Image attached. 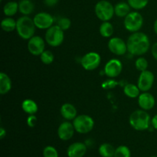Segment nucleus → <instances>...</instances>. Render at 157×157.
<instances>
[{
    "label": "nucleus",
    "mask_w": 157,
    "mask_h": 157,
    "mask_svg": "<svg viewBox=\"0 0 157 157\" xmlns=\"http://www.w3.org/2000/svg\"><path fill=\"white\" fill-rule=\"evenodd\" d=\"M127 51L131 55L140 56L148 52L150 41L148 36L143 32H133L127 41Z\"/></svg>",
    "instance_id": "obj_1"
},
{
    "label": "nucleus",
    "mask_w": 157,
    "mask_h": 157,
    "mask_svg": "<svg viewBox=\"0 0 157 157\" xmlns=\"http://www.w3.org/2000/svg\"><path fill=\"white\" fill-rule=\"evenodd\" d=\"M129 122L133 129L138 131H144L149 129L151 120L147 110H137L130 114Z\"/></svg>",
    "instance_id": "obj_2"
},
{
    "label": "nucleus",
    "mask_w": 157,
    "mask_h": 157,
    "mask_svg": "<svg viewBox=\"0 0 157 157\" xmlns=\"http://www.w3.org/2000/svg\"><path fill=\"white\" fill-rule=\"evenodd\" d=\"M35 28L34 20L29 15L21 16L17 20V33L23 39L29 40L32 38L35 35Z\"/></svg>",
    "instance_id": "obj_3"
},
{
    "label": "nucleus",
    "mask_w": 157,
    "mask_h": 157,
    "mask_svg": "<svg viewBox=\"0 0 157 157\" xmlns=\"http://www.w3.org/2000/svg\"><path fill=\"white\" fill-rule=\"evenodd\" d=\"M95 14L100 20L107 21L113 18L114 15V6L107 0L99 1L94 8Z\"/></svg>",
    "instance_id": "obj_4"
},
{
    "label": "nucleus",
    "mask_w": 157,
    "mask_h": 157,
    "mask_svg": "<svg viewBox=\"0 0 157 157\" xmlns=\"http://www.w3.org/2000/svg\"><path fill=\"white\" fill-rule=\"evenodd\" d=\"M73 125L75 131L81 134H85L93 130L94 127V121L91 117L88 115L81 114L77 116L73 121Z\"/></svg>",
    "instance_id": "obj_5"
},
{
    "label": "nucleus",
    "mask_w": 157,
    "mask_h": 157,
    "mask_svg": "<svg viewBox=\"0 0 157 157\" xmlns=\"http://www.w3.org/2000/svg\"><path fill=\"white\" fill-rule=\"evenodd\" d=\"M64 39V31L58 25H52L47 29L45 33V41L52 47L61 45Z\"/></svg>",
    "instance_id": "obj_6"
},
{
    "label": "nucleus",
    "mask_w": 157,
    "mask_h": 157,
    "mask_svg": "<svg viewBox=\"0 0 157 157\" xmlns=\"http://www.w3.org/2000/svg\"><path fill=\"white\" fill-rule=\"evenodd\" d=\"M144 18L138 12H130L124 18V27L130 32H136L142 28Z\"/></svg>",
    "instance_id": "obj_7"
},
{
    "label": "nucleus",
    "mask_w": 157,
    "mask_h": 157,
    "mask_svg": "<svg viewBox=\"0 0 157 157\" xmlns=\"http://www.w3.org/2000/svg\"><path fill=\"white\" fill-rule=\"evenodd\" d=\"M101 61L100 55L97 52H88L82 57L81 60V66L87 71H93L98 68Z\"/></svg>",
    "instance_id": "obj_8"
},
{
    "label": "nucleus",
    "mask_w": 157,
    "mask_h": 157,
    "mask_svg": "<svg viewBox=\"0 0 157 157\" xmlns=\"http://www.w3.org/2000/svg\"><path fill=\"white\" fill-rule=\"evenodd\" d=\"M154 75L150 71H142L138 79L137 86L142 92H147L152 88L154 83Z\"/></svg>",
    "instance_id": "obj_9"
},
{
    "label": "nucleus",
    "mask_w": 157,
    "mask_h": 157,
    "mask_svg": "<svg viewBox=\"0 0 157 157\" xmlns=\"http://www.w3.org/2000/svg\"><path fill=\"white\" fill-rule=\"evenodd\" d=\"M44 41L41 37L38 36V35H34L32 38L29 40L28 42V50L35 56H38L42 54L44 51Z\"/></svg>",
    "instance_id": "obj_10"
},
{
    "label": "nucleus",
    "mask_w": 157,
    "mask_h": 157,
    "mask_svg": "<svg viewBox=\"0 0 157 157\" xmlns=\"http://www.w3.org/2000/svg\"><path fill=\"white\" fill-rule=\"evenodd\" d=\"M108 48L114 55L121 56L125 55L127 51V44L122 38L114 37L108 41Z\"/></svg>",
    "instance_id": "obj_11"
},
{
    "label": "nucleus",
    "mask_w": 157,
    "mask_h": 157,
    "mask_svg": "<svg viewBox=\"0 0 157 157\" xmlns=\"http://www.w3.org/2000/svg\"><path fill=\"white\" fill-rule=\"evenodd\" d=\"M123 70V64L120 60L113 58L107 61L104 67V73L108 78H113L119 76Z\"/></svg>",
    "instance_id": "obj_12"
},
{
    "label": "nucleus",
    "mask_w": 157,
    "mask_h": 157,
    "mask_svg": "<svg viewBox=\"0 0 157 157\" xmlns=\"http://www.w3.org/2000/svg\"><path fill=\"white\" fill-rule=\"evenodd\" d=\"M36 28L39 29H48L53 25L54 18L47 12H39L33 18Z\"/></svg>",
    "instance_id": "obj_13"
},
{
    "label": "nucleus",
    "mask_w": 157,
    "mask_h": 157,
    "mask_svg": "<svg viewBox=\"0 0 157 157\" xmlns=\"http://www.w3.org/2000/svg\"><path fill=\"white\" fill-rule=\"evenodd\" d=\"M75 129L74 127L73 124L70 123L69 121H64L61 123L58 129V137L61 140L67 141L71 139L75 134Z\"/></svg>",
    "instance_id": "obj_14"
},
{
    "label": "nucleus",
    "mask_w": 157,
    "mask_h": 157,
    "mask_svg": "<svg viewBox=\"0 0 157 157\" xmlns=\"http://www.w3.org/2000/svg\"><path fill=\"white\" fill-rule=\"evenodd\" d=\"M155 103H156V101H155L154 97L150 93H148V91L143 92L138 97V104L142 110H151L155 106Z\"/></svg>",
    "instance_id": "obj_15"
},
{
    "label": "nucleus",
    "mask_w": 157,
    "mask_h": 157,
    "mask_svg": "<svg viewBox=\"0 0 157 157\" xmlns=\"http://www.w3.org/2000/svg\"><path fill=\"white\" fill-rule=\"evenodd\" d=\"M87 153V145L80 142L71 144L67 148V154L68 157H83Z\"/></svg>",
    "instance_id": "obj_16"
},
{
    "label": "nucleus",
    "mask_w": 157,
    "mask_h": 157,
    "mask_svg": "<svg viewBox=\"0 0 157 157\" xmlns=\"http://www.w3.org/2000/svg\"><path fill=\"white\" fill-rule=\"evenodd\" d=\"M61 114L67 121H74L77 117V110L71 104L66 103L61 106Z\"/></svg>",
    "instance_id": "obj_17"
},
{
    "label": "nucleus",
    "mask_w": 157,
    "mask_h": 157,
    "mask_svg": "<svg viewBox=\"0 0 157 157\" xmlns=\"http://www.w3.org/2000/svg\"><path fill=\"white\" fill-rule=\"evenodd\" d=\"M12 89V81L6 74L1 72L0 74V94H6Z\"/></svg>",
    "instance_id": "obj_18"
},
{
    "label": "nucleus",
    "mask_w": 157,
    "mask_h": 157,
    "mask_svg": "<svg viewBox=\"0 0 157 157\" xmlns=\"http://www.w3.org/2000/svg\"><path fill=\"white\" fill-rule=\"evenodd\" d=\"M130 6L128 2H121L114 6V13L119 18H125L130 12Z\"/></svg>",
    "instance_id": "obj_19"
},
{
    "label": "nucleus",
    "mask_w": 157,
    "mask_h": 157,
    "mask_svg": "<svg viewBox=\"0 0 157 157\" xmlns=\"http://www.w3.org/2000/svg\"><path fill=\"white\" fill-rule=\"evenodd\" d=\"M35 6L32 0H21L18 2V11L24 15H29L34 12Z\"/></svg>",
    "instance_id": "obj_20"
},
{
    "label": "nucleus",
    "mask_w": 157,
    "mask_h": 157,
    "mask_svg": "<svg viewBox=\"0 0 157 157\" xmlns=\"http://www.w3.org/2000/svg\"><path fill=\"white\" fill-rule=\"evenodd\" d=\"M21 108L29 115L35 114L38 111V105L34 101L31 99H26L21 104Z\"/></svg>",
    "instance_id": "obj_21"
},
{
    "label": "nucleus",
    "mask_w": 157,
    "mask_h": 157,
    "mask_svg": "<svg viewBox=\"0 0 157 157\" xmlns=\"http://www.w3.org/2000/svg\"><path fill=\"white\" fill-rule=\"evenodd\" d=\"M124 92L127 97L130 98H138L140 94V90L139 87L133 84H127L124 87Z\"/></svg>",
    "instance_id": "obj_22"
},
{
    "label": "nucleus",
    "mask_w": 157,
    "mask_h": 157,
    "mask_svg": "<svg viewBox=\"0 0 157 157\" xmlns=\"http://www.w3.org/2000/svg\"><path fill=\"white\" fill-rule=\"evenodd\" d=\"M114 147L110 144H103L100 146L99 147V151L100 155L102 157H113L114 156L115 153Z\"/></svg>",
    "instance_id": "obj_23"
},
{
    "label": "nucleus",
    "mask_w": 157,
    "mask_h": 157,
    "mask_svg": "<svg viewBox=\"0 0 157 157\" xmlns=\"http://www.w3.org/2000/svg\"><path fill=\"white\" fill-rule=\"evenodd\" d=\"M17 21L11 17H6L2 21L1 27L3 31L6 32H10L16 29Z\"/></svg>",
    "instance_id": "obj_24"
},
{
    "label": "nucleus",
    "mask_w": 157,
    "mask_h": 157,
    "mask_svg": "<svg viewBox=\"0 0 157 157\" xmlns=\"http://www.w3.org/2000/svg\"><path fill=\"white\" fill-rule=\"evenodd\" d=\"M18 11V3L16 2H9L3 7V12L8 17L13 16Z\"/></svg>",
    "instance_id": "obj_25"
},
{
    "label": "nucleus",
    "mask_w": 157,
    "mask_h": 157,
    "mask_svg": "<svg viewBox=\"0 0 157 157\" xmlns=\"http://www.w3.org/2000/svg\"><path fill=\"white\" fill-rule=\"evenodd\" d=\"M113 33V27L110 22L103 21L100 26V34L104 38H110Z\"/></svg>",
    "instance_id": "obj_26"
},
{
    "label": "nucleus",
    "mask_w": 157,
    "mask_h": 157,
    "mask_svg": "<svg viewBox=\"0 0 157 157\" xmlns=\"http://www.w3.org/2000/svg\"><path fill=\"white\" fill-rule=\"evenodd\" d=\"M127 2L130 7L136 10L143 9L147 6L149 0H127Z\"/></svg>",
    "instance_id": "obj_27"
},
{
    "label": "nucleus",
    "mask_w": 157,
    "mask_h": 157,
    "mask_svg": "<svg viewBox=\"0 0 157 157\" xmlns=\"http://www.w3.org/2000/svg\"><path fill=\"white\" fill-rule=\"evenodd\" d=\"M131 153L127 146H120L115 150L114 156L113 157H130Z\"/></svg>",
    "instance_id": "obj_28"
},
{
    "label": "nucleus",
    "mask_w": 157,
    "mask_h": 157,
    "mask_svg": "<svg viewBox=\"0 0 157 157\" xmlns=\"http://www.w3.org/2000/svg\"><path fill=\"white\" fill-rule=\"evenodd\" d=\"M40 58L41 62L44 63V64H50L54 61L55 56L51 51H44L40 55Z\"/></svg>",
    "instance_id": "obj_29"
},
{
    "label": "nucleus",
    "mask_w": 157,
    "mask_h": 157,
    "mask_svg": "<svg viewBox=\"0 0 157 157\" xmlns=\"http://www.w3.org/2000/svg\"><path fill=\"white\" fill-rule=\"evenodd\" d=\"M135 67L140 72L144 71L147 70V67H148V61H147V60L145 58L140 57V58L136 59V62H135Z\"/></svg>",
    "instance_id": "obj_30"
},
{
    "label": "nucleus",
    "mask_w": 157,
    "mask_h": 157,
    "mask_svg": "<svg viewBox=\"0 0 157 157\" xmlns=\"http://www.w3.org/2000/svg\"><path fill=\"white\" fill-rule=\"evenodd\" d=\"M44 157H58V153L56 149L52 146H47L43 150Z\"/></svg>",
    "instance_id": "obj_31"
},
{
    "label": "nucleus",
    "mask_w": 157,
    "mask_h": 157,
    "mask_svg": "<svg viewBox=\"0 0 157 157\" xmlns=\"http://www.w3.org/2000/svg\"><path fill=\"white\" fill-rule=\"evenodd\" d=\"M71 25V20L69 19V18H66V17L60 18L58 21V25L59 26L64 32L70 29Z\"/></svg>",
    "instance_id": "obj_32"
},
{
    "label": "nucleus",
    "mask_w": 157,
    "mask_h": 157,
    "mask_svg": "<svg viewBox=\"0 0 157 157\" xmlns=\"http://www.w3.org/2000/svg\"><path fill=\"white\" fill-rule=\"evenodd\" d=\"M37 119L36 116H35V114L33 115H29V117L27 119V124L29 127H35V125L37 124Z\"/></svg>",
    "instance_id": "obj_33"
},
{
    "label": "nucleus",
    "mask_w": 157,
    "mask_h": 157,
    "mask_svg": "<svg viewBox=\"0 0 157 157\" xmlns=\"http://www.w3.org/2000/svg\"><path fill=\"white\" fill-rule=\"evenodd\" d=\"M116 85H117L116 81H113V80H108V81L103 83L102 87L105 89H110V88H113Z\"/></svg>",
    "instance_id": "obj_34"
},
{
    "label": "nucleus",
    "mask_w": 157,
    "mask_h": 157,
    "mask_svg": "<svg viewBox=\"0 0 157 157\" xmlns=\"http://www.w3.org/2000/svg\"><path fill=\"white\" fill-rule=\"evenodd\" d=\"M59 0H44V3L48 7H53L58 4Z\"/></svg>",
    "instance_id": "obj_35"
},
{
    "label": "nucleus",
    "mask_w": 157,
    "mask_h": 157,
    "mask_svg": "<svg viewBox=\"0 0 157 157\" xmlns=\"http://www.w3.org/2000/svg\"><path fill=\"white\" fill-rule=\"evenodd\" d=\"M151 52H152V55H153V58H154L157 61V42L154 43V44H153V45L152 46Z\"/></svg>",
    "instance_id": "obj_36"
},
{
    "label": "nucleus",
    "mask_w": 157,
    "mask_h": 157,
    "mask_svg": "<svg viewBox=\"0 0 157 157\" xmlns=\"http://www.w3.org/2000/svg\"><path fill=\"white\" fill-rule=\"evenodd\" d=\"M151 124L153 128L157 130V114L155 115L153 117V119L151 120Z\"/></svg>",
    "instance_id": "obj_37"
},
{
    "label": "nucleus",
    "mask_w": 157,
    "mask_h": 157,
    "mask_svg": "<svg viewBox=\"0 0 157 157\" xmlns=\"http://www.w3.org/2000/svg\"><path fill=\"white\" fill-rule=\"evenodd\" d=\"M6 136V131L3 127L0 128V139L2 140Z\"/></svg>",
    "instance_id": "obj_38"
},
{
    "label": "nucleus",
    "mask_w": 157,
    "mask_h": 157,
    "mask_svg": "<svg viewBox=\"0 0 157 157\" xmlns=\"http://www.w3.org/2000/svg\"><path fill=\"white\" fill-rule=\"evenodd\" d=\"M153 29H154V32L157 35V19L155 21L154 25H153Z\"/></svg>",
    "instance_id": "obj_39"
},
{
    "label": "nucleus",
    "mask_w": 157,
    "mask_h": 157,
    "mask_svg": "<svg viewBox=\"0 0 157 157\" xmlns=\"http://www.w3.org/2000/svg\"><path fill=\"white\" fill-rule=\"evenodd\" d=\"M150 157H157V156H150Z\"/></svg>",
    "instance_id": "obj_40"
},
{
    "label": "nucleus",
    "mask_w": 157,
    "mask_h": 157,
    "mask_svg": "<svg viewBox=\"0 0 157 157\" xmlns=\"http://www.w3.org/2000/svg\"><path fill=\"white\" fill-rule=\"evenodd\" d=\"M0 1H1V2H2V0H0Z\"/></svg>",
    "instance_id": "obj_41"
},
{
    "label": "nucleus",
    "mask_w": 157,
    "mask_h": 157,
    "mask_svg": "<svg viewBox=\"0 0 157 157\" xmlns=\"http://www.w3.org/2000/svg\"><path fill=\"white\" fill-rule=\"evenodd\" d=\"M32 1H33V0H32Z\"/></svg>",
    "instance_id": "obj_42"
}]
</instances>
